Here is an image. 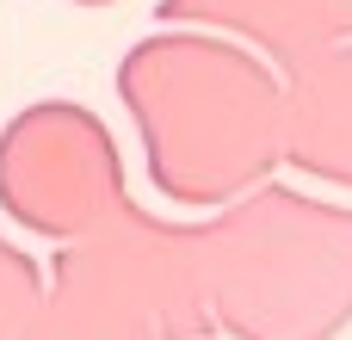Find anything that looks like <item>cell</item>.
I'll list each match as a JSON object with an SVG mask.
<instances>
[{
    "label": "cell",
    "mask_w": 352,
    "mask_h": 340,
    "mask_svg": "<svg viewBox=\"0 0 352 340\" xmlns=\"http://www.w3.org/2000/svg\"><path fill=\"white\" fill-rule=\"evenodd\" d=\"M204 310L229 340H340L352 328V204L266 180L198 229Z\"/></svg>",
    "instance_id": "1"
},
{
    "label": "cell",
    "mask_w": 352,
    "mask_h": 340,
    "mask_svg": "<svg viewBox=\"0 0 352 340\" xmlns=\"http://www.w3.org/2000/svg\"><path fill=\"white\" fill-rule=\"evenodd\" d=\"M285 167L352 192V37L285 68Z\"/></svg>",
    "instance_id": "3"
},
{
    "label": "cell",
    "mask_w": 352,
    "mask_h": 340,
    "mask_svg": "<svg viewBox=\"0 0 352 340\" xmlns=\"http://www.w3.org/2000/svg\"><path fill=\"white\" fill-rule=\"evenodd\" d=\"M167 12L266 56L278 74L352 37V0H173Z\"/></svg>",
    "instance_id": "4"
},
{
    "label": "cell",
    "mask_w": 352,
    "mask_h": 340,
    "mask_svg": "<svg viewBox=\"0 0 352 340\" xmlns=\"http://www.w3.org/2000/svg\"><path fill=\"white\" fill-rule=\"evenodd\" d=\"M130 93L173 198L217 211L285 173V74L266 56L186 31L136 50Z\"/></svg>",
    "instance_id": "2"
}]
</instances>
